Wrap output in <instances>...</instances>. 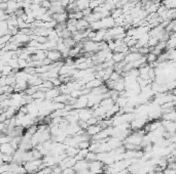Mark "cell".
I'll return each mask as SVG.
<instances>
[{
  "instance_id": "ba28073f",
  "label": "cell",
  "mask_w": 176,
  "mask_h": 174,
  "mask_svg": "<svg viewBox=\"0 0 176 174\" xmlns=\"http://www.w3.org/2000/svg\"><path fill=\"white\" fill-rule=\"evenodd\" d=\"M84 160H87L88 162H93V161H96L97 160V153L95 152H89V154L87 155V157Z\"/></svg>"
},
{
  "instance_id": "277c9868",
  "label": "cell",
  "mask_w": 176,
  "mask_h": 174,
  "mask_svg": "<svg viewBox=\"0 0 176 174\" xmlns=\"http://www.w3.org/2000/svg\"><path fill=\"white\" fill-rule=\"evenodd\" d=\"M90 2H91V0H77L76 3H77L78 9L80 11H83L90 7Z\"/></svg>"
},
{
  "instance_id": "6da1fadb",
  "label": "cell",
  "mask_w": 176,
  "mask_h": 174,
  "mask_svg": "<svg viewBox=\"0 0 176 174\" xmlns=\"http://www.w3.org/2000/svg\"><path fill=\"white\" fill-rule=\"evenodd\" d=\"M46 57H49V60H52L54 63H56V61H60L63 60L62 54H61V51H59L58 49L46 50Z\"/></svg>"
},
{
  "instance_id": "3957f363",
  "label": "cell",
  "mask_w": 176,
  "mask_h": 174,
  "mask_svg": "<svg viewBox=\"0 0 176 174\" xmlns=\"http://www.w3.org/2000/svg\"><path fill=\"white\" fill-rule=\"evenodd\" d=\"M14 152H16V150L13 147V146L10 144V143L1 144V153H2V154L13 156L14 154Z\"/></svg>"
},
{
  "instance_id": "5b68a950",
  "label": "cell",
  "mask_w": 176,
  "mask_h": 174,
  "mask_svg": "<svg viewBox=\"0 0 176 174\" xmlns=\"http://www.w3.org/2000/svg\"><path fill=\"white\" fill-rule=\"evenodd\" d=\"M126 55H127V54H119V52H114L112 60L114 61V63H115V64L122 63V61H125Z\"/></svg>"
},
{
  "instance_id": "4fadbf2b",
  "label": "cell",
  "mask_w": 176,
  "mask_h": 174,
  "mask_svg": "<svg viewBox=\"0 0 176 174\" xmlns=\"http://www.w3.org/2000/svg\"><path fill=\"white\" fill-rule=\"evenodd\" d=\"M93 13V9L92 8H87V9H84V10H83V14H84V17H89V16H91V14Z\"/></svg>"
},
{
  "instance_id": "5bb4252c",
  "label": "cell",
  "mask_w": 176,
  "mask_h": 174,
  "mask_svg": "<svg viewBox=\"0 0 176 174\" xmlns=\"http://www.w3.org/2000/svg\"><path fill=\"white\" fill-rule=\"evenodd\" d=\"M61 2V5L64 7V8H67V6L70 4V0H60Z\"/></svg>"
},
{
  "instance_id": "8992f818",
  "label": "cell",
  "mask_w": 176,
  "mask_h": 174,
  "mask_svg": "<svg viewBox=\"0 0 176 174\" xmlns=\"http://www.w3.org/2000/svg\"><path fill=\"white\" fill-rule=\"evenodd\" d=\"M63 42L65 44V46L67 48H73L76 45V41L73 38H68V39H63Z\"/></svg>"
},
{
  "instance_id": "9c48e42d",
  "label": "cell",
  "mask_w": 176,
  "mask_h": 174,
  "mask_svg": "<svg viewBox=\"0 0 176 174\" xmlns=\"http://www.w3.org/2000/svg\"><path fill=\"white\" fill-rule=\"evenodd\" d=\"M90 146H91L90 140H87V141H81V143H78L77 147H78L80 150H84V149H89Z\"/></svg>"
},
{
  "instance_id": "30bf717a",
  "label": "cell",
  "mask_w": 176,
  "mask_h": 174,
  "mask_svg": "<svg viewBox=\"0 0 176 174\" xmlns=\"http://www.w3.org/2000/svg\"><path fill=\"white\" fill-rule=\"evenodd\" d=\"M28 61L27 60H22V58H19V68L20 70H24L25 68L28 67Z\"/></svg>"
},
{
  "instance_id": "7a4b0ae2",
  "label": "cell",
  "mask_w": 176,
  "mask_h": 174,
  "mask_svg": "<svg viewBox=\"0 0 176 174\" xmlns=\"http://www.w3.org/2000/svg\"><path fill=\"white\" fill-rule=\"evenodd\" d=\"M101 130H102L101 126L99 125V124H96V125H91V126H89L86 131L88 132V134H89L91 137H93V136H95L96 134H98Z\"/></svg>"
},
{
  "instance_id": "52a82bcc",
  "label": "cell",
  "mask_w": 176,
  "mask_h": 174,
  "mask_svg": "<svg viewBox=\"0 0 176 174\" xmlns=\"http://www.w3.org/2000/svg\"><path fill=\"white\" fill-rule=\"evenodd\" d=\"M0 92L2 93H14V86H10V85H5V86L0 87Z\"/></svg>"
},
{
  "instance_id": "8fae6325",
  "label": "cell",
  "mask_w": 176,
  "mask_h": 174,
  "mask_svg": "<svg viewBox=\"0 0 176 174\" xmlns=\"http://www.w3.org/2000/svg\"><path fill=\"white\" fill-rule=\"evenodd\" d=\"M36 41L40 44H45L49 41V38L45 36H37L36 37Z\"/></svg>"
},
{
  "instance_id": "7c38bea8",
  "label": "cell",
  "mask_w": 176,
  "mask_h": 174,
  "mask_svg": "<svg viewBox=\"0 0 176 174\" xmlns=\"http://www.w3.org/2000/svg\"><path fill=\"white\" fill-rule=\"evenodd\" d=\"M41 6L45 7V8H46V9H49V8H51V6H52V1H51V0H43Z\"/></svg>"
}]
</instances>
